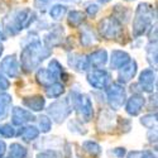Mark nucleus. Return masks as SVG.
<instances>
[{
    "mask_svg": "<svg viewBox=\"0 0 158 158\" xmlns=\"http://www.w3.org/2000/svg\"><path fill=\"white\" fill-rule=\"evenodd\" d=\"M48 69L53 72L57 77H58V80H67V77H69V75L66 73V71H64V67L60 63V61H57L56 58H52L51 61H49V64H48Z\"/></svg>",
    "mask_w": 158,
    "mask_h": 158,
    "instance_id": "27",
    "label": "nucleus"
},
{
    "mask_svg": "<svg viewBox=\"0 0 158 158\" xmlns=\"http://www.w3.org/2000/svg\"><path fill=\"white\" fill-rule=\"evenodd\" d=\"M118 129H120L122 133H128V131L131 129V123L127 118H119L118 120Z\"/></svg>",
    "mask_w": 158,
    "mask_h": 158,
    "instance_id": "38",
    "label": "nucleus"
},
{
    "mask_svg": "<svg viewBox=\"0 0 158 158\" xmlns=\"http://www.w3.org/2000/svg\"><path fill=\"white\" fill-rule=\"evenodd\" d=\"M100 3H102V4H106V3H109V2H111V0H99Z\"/></svg>",
    "mask_w": 158,
    "mask_h": 158,
    "instance_id": "46",
    "label": "nucleus"
},
{
    "mask_svg": "<svg viewBox=\"0 0 158 158\" xmlns=\"http://www.w3.org/2000/svg\"><path fill=\"white\" fill-rule=\"evenodd\" d=\"M86 80L89 85L95 90H106L108 86L111 84V75L108 70L104 69H93L87 72Z\"/></svg>",
    "mask_w": 158,
    "mask_h": 158,
    "instance_id": "9",
    "label": "nucleus"
},
{
    "mask_svg": "<svg viewBox=\"0 0 158 158\" xmlns=\"http://www.w3.org/2000/svg\"><path fill=\"white\" fill-rule=\"evenodd\" d=\"M86 57H87L89 66L90 67H94V69L104 67V66L106 64L108 61H109L108 52L105 49H96L94 52H91L90 55H87Z\"/></svg>",
    "mask_w": 158,
    "mask_h": 158,
    "instance_id": "18",
    "label": "nucleus"
},
{
    "mask_svg": "<svg viewBox=\"0 0 158 158\" xmlns=\"http://www.w3.org/2000/svg\"><path fill=\"white\" fill-rule=\"evenodd\" d=\"M70 102L72 105L73 111L78 113L82 120L89 123L94 118V104L87 94H82L81 91L72 90L70 93Z\"/></svg>",
    "mask_w": 158,
    "mask_h": 158,
    "instance_id": "4",
    "label": "nucleus"
},
{
    "mask_svg": "<svg viewBox=\"0 0 158 158\" xmlns=\"http://www.w3.org/2000/svg\"><path fill=\"white\" fill-rule=\"evenodd\" d=\"M22 104L32 113H41L46 109V99L42 95H31L22 99Z\"/></svg>",
    "mask_w": 158,
    "mask_h": 158,
    "instance_id": "16",
    "label": "nucleus"
},
{
    "mask_svg": "<svg viewBox=\"0 0 158 158\" xmlns=\"http://www.w3.org/2000/svg\"><path fill=\"white\" fill-rule=\"evenodd\" d=\"M81 148H82L84 152H86L90 157H93V158H99L101 156V153H102L101 146L96 140H93V139H89V140L82 142Z\"/></svg>",
    "mask_w": 158,
    "mask_h": 158,
    "instance_id": "24",
    "label": "nucleus"
},
{
    "mask_svg": "<svg viewBox=\"0 0 158 158\" xmlns=\"http://www.w3.org/2000/svg\"><path fill=\"white\" fill-rule=\"evenodd\" d=\"M51 56V48L44 46L42 41L34 33L29 34L23 42V49L20 52V70L25 73H31L37 70L46 58Z\"/></svg>",
    "mask_w": 158,
    "mask_h": 158,
    "instance_id": "1",
    "label": "nucleus"
},
{
    "mask_svg": "<svg viewBox=\"0 0 158 158\" xmlns=\"http://www.w3.org/2000/svg\"><path fill=\"white\" fill-rule=\"evenodd\" d=\"M72 111L73 109L69 98H62V99L57 98L47 108V114L51 118V120H53L57 124L63 123L72 114Z\"/></svg>",
    "mask_w": 158,
    "mask_h": 158,
    "instance_id": "5",
    "label": "nucleus"
},
{
    "mask_svg": "<svg viewBox=\"0 0 158 158\" xmlns=\"http://www.w3.org/2000/svg\"><path fill=\"white\" fill-rule=\"evenodd\" d=\"M35 80L37 82L43 86V87H47L49 85H52L53 82L58 81V77L52 72L48 67L44 69V67H38L37 69V72H35Z\"/></svg>",
    "mask_w": 158,
    "mask_h": 158,
    "instance_id": "21",
    "label": "nucleus"
},
{
    "mask_svg": "<svg viewBox=\"0 0 158 158\" xmlns=\"http://www.w3.org/2000/svg\"><path fill=\"white\" fill-rule=\"evenodd\" d=\"M63 35H64V29L61 25H56L52 27L43 37V43L48 48H55L62 44L63 41Z\"/></svg>",
    "mask_w": 158,
    "mask_h": 158,
    "instance_id": "14",
    "label": "nucleus"
},
{
    "mask_svg": "<svg viewBox=\"0 0 158 158\" xmlns=\"http://www.w3.org/2000/svg\"><path fill=\"white\" fill-rule=\"evenodd\" d=\"M5 153H6V143L0 139V158H4Z\"/></svg>",
    "mask_w": 158,
    "mask_h": 158,
    "instance_id": "44",
    "label": "nucleus"
},
{
    "mask_svg": "<svg viewBox=\"0 0 158 158\" xmlns=\"http://www.w3.org/2000/svg\"><path fill=\"white\" fill-rule=\"evenodd\" d=\"M67 22L71 27L76 28V27H80V25L85 22V14L80 10H72L69 13V17H67Z\"/></svg>",
    "mask_w": 158,
    "mask_h": 158,
    "instance_id": "29",
    "label": "nucleus"
},
{
    "mask_svg": "<svg viewBox=\"0 0 158 158\" xmlns=\"http://www.w3.org/2000/svg\"><path fill=\"white\" fill-rule=\"evenodd\" d=\"M52 3V0H34V6L39 10H44Z\"/></svg>",
    "mask_w": 158,
    "mask_h": 158,
    "instance_id": "41",
    "label": "nucleus"
},
{
    "mask_svg": "<svg viewBox=\"0 0 158 158\" xmlns=\"http://www.w3.org/2000/svg\"><path fill=\"white\" fill-rule=\"evenodd\" d=\"M13 98L6 91H0V122L5 120L11 110Z\"/></svg>",
    "mask_w": 158,
    "mask_h": 158,
    "instance_id": "22",
    "label": "nucleus"
},
{
    "mask_svg": "<svg viewBox=\"0 0 158 158\" xmlns=\"http://www.w3.org/2000/svg\"><path fill=\"white\" fill-rule=\"evenodd\" d=\"M28 149L20 143H11L9 147V158H27Z\"/></svg>",
    "mask_w": 158,
    "mask_h": 158,
    "instance_id": "28",
    "label": "nucleus"
},
{
    "mask_svg": "<svg viewBox=\"0 0 158 158\" xmlns=\"http://www.w3.org/2000/svg\"><path fill=\"white\" fill-rule=\"evenodd\" d=\"M3 51H4V48H3V46H2V44H0V56L3 55Z\"/></svg>",
    "mask_w": 158,
    "mask_h": 158,
    "instance_id": "47",
    "label": "nucleus"
},
{
    "mask_svg": "<svg viewBox=\"0 0 158 158\" xmlns=\"http://www.w3.org/2000/svg\"><path fill=\"white\" fill-rule=\"evenodd\" d=\"M99 5L98 4H94V3H90L86 5V13L90 15V17H95L96 15V13L99 11Z\"/></svg>",
    "mask_w": 158,
    "mask_h": 158,
    "instance_id": "40",
    "label": "nucleus"
},
{
    "mask_svg": "<svg viewBox=\"0 0 158 158\" xmlns=\"http://www.w3.org/2000/svg\"><path fill=\"white\" fill-rule=\"evenodd\" d=\"M0 71L10 78H17L20 75V64L15 55H10L0 62Z\"/></svg>",
    "mask_w": 158,
    "mask_h": 158,
    "instance_id": "12",
    "label": "nucleus"
},
{
    "mask_svg": "<svg viewBox=\"0 0 158 158\" xmlns=\"http://www.w3.org/2000/svg\"><path fill=\"white\" fill-rule=\"evenodd\" d=\"M138 86L144 94H153L157 87V72L154 69H146L139 73Z\"/></svg>",
    "mask_w": 158,
    "mask_h": 158,
    "instance_id": "10",
    "label": "nucleus"
},
{
    "mask_svg": "<svg viewBox=\"0 0 158 158\" xmlns=\"http://www.w3.org/2000/svg\"><path fill=\"white\" fill-rule=\"evenodd\" d=\"M148 139H149V143H157V129H149L148 131Z\"/></svg>",
    "mask_w": 158,
    "mask_h": 158,
    "instance_id": "43",
    "label": "nucleus"
},
{
    "mask_svg": "<svg viewBox=\"0 0 158 158\" xmlns=\"http://www.w3.org/2000/svg\"><path fill=\"white\" fill-rule=\"evenodd\" d=\"M131 60L130 55L122 49H114L110 55V69L111 70H119L124 64H127Z\"/></svg>",
    "mask_w": 158,
    "mask_h": 158,
    "instance_id": "19",
    "label": "nucleus"
},
{
    "mask_svg": "<svg viewBox=\"0 0 158 158\" xmlns=\"http://www.w3.org/2000/svg\"><path fill=\"white\" fill-rule=\"evenodd\" d=\"M140 124L144 127V128H147L148 130L149 129H157V111L154 113H148L146 115H143L140 119H139Z\"/></svg>",
    "mask_w": 158,
    "mask_h": 158,
    "instance_id": "30",
    "label": "nucleus"
},
{
    "mask_svg": "<svg viewBox=\"0 0 158 158\" xmlns=\"http://www.w3.org/2000/svg\"><path fill=\"white\" fill-rule=\"evenodd\" d=\"M127 153L128 152H127V149L124 147H116V148H114L111 151V154L114 157H116V158H124L127 156Z\"/></svg>",
    "mask_w": 158,
    "mask_h": 158,
    "instance_id": "42",
    "label": "nucleus"
},
{
    "mask_svg": "<svg viewBox=\"0 0 158 158\" xmlns=\"http://www.w3.org/2000/svg\"><path fill=\"white\" fill-rule=\"evenodd\" d=\"M69 129L71 133L78 134V135H85L87 134V129L85 128V125L82 124L81 120L78 119H70L69 122Z\"/></svg>",
    "mask_w": 158,
    "mask_h": 158,
    "instance_id": "32",
    "label": "nucleus"
},
{
    "mask_svg": "<svg viewBox=\"0 0 158 158\" xmlns=\"http://www.w3.org/2000/svg\"><path fill=\"white\" fill-rule=\"evenodd\" d=\"M118 82L124 85L130 82L133 78L135 77L137 72H138V64L134 60H130L127 64H124L122 69L118 70Z\"/></svg>",
    "mask_w": 158,
    "mask_h": 158,
    "instance_id": "15",
    "label": "nucleus"
},
{
    "mask_svg": "<svg viewBox=\"0 0 158 158\" xmlns=\"http://www.w3.org/2000/svg\"><path fill=\"white\" fill-rule=\"evenodd\" d=\"M99 34L109 41H116L123 35V24L115 17H108L100 22Z\"/></svg>",
    "mask_w": 158,
    "mask_h": 158,
    "instance_id": "7",
    "label": "nucleus"
},
{
    "mask_svg": "<svg viewBox=\"0 0 158 158\" xmlns=\"http://www.w3.org/2000/svg\"><path fill=\"white\" fill-rule=\"evenodd\" d=\"M67 62L71 69H73L77 72H86L90 66L87 62V57L85 55L80 53H70L67 57Z\"/></svg>",
    "mask_w": 158,
    "mask_h": 158,
    "instance_id": "17",
    "label": "nucleus"
},
{
    "mask_svg": "<svg viewBox=\"0 0 158 158\" xmlns=\"http://www.w3.org/2000/svg\"><path fill=\"white\" fill-rule=\"evenodd\" d=\"M98 35L96 33L93 31V28L89 27V25H85V27H81V33H80V43L84 47H91L98 43Z\"/></svg>",
    "mask_w": 158,
    "mask_h": 158,
    "instance_id": "23",
    "label": "nucleus"
},
{
    "mask_svg": "<svg viewBox=\"0 0 158 158\" xmlns=\"http://www.w3.org/2000/svg\"><path fill=\"white\" fill-rule=\"evenodd\" d=\"M4 39H5V35H4L3 31H2V29H0V42H2V41H4Z\"/></svg>",
    "mask_w": 158,
    "mask_h": 158,
    "instance_id": "45",
    "label": "nucleus"
},
{
    "mask_svg": "<svg viewBox=\"0 0 158 158\" xmlns=\"http://www.w3.org/2000/svg\"><path fill=\"white\" fill-rule=\"evenodd\" d=\"M63 158H82L80 149L77 148V146L73 143H67L64 146V156Z\"/></svg>",
    "mask_w": 158,
    "mask_h": 158,
    "instance_id": "34",
    "label": "nucleus"
},
{
    "mask_svg": "<svg viewBox=\"0 0 158 158\" xmlns=\"http://www.w3.org/2000/svg\"><path fill=\"white\" fill-rule=\"evenodd\" d=\"M66 13H67V8H66V5L55 4V5H52L51 9H49V17L53 20H61L66 15Z\"/></svg>",
    "mask_w": 158,
    "mask_h": 158,
    "instance_id": "31",
    "label": "nucleus"
},
{
    "mask_svg": "<svg viewBox=\"0 0 158 158\" xmlns=\"http://www.w3.org/2000/svg\"><path fill=\"white\" fill-rule=\"evenodd\" d=\"M39 133H41V131H39V129L37 127L25 124V125H20L19 129H17L15 137H19L25 143H31L39 137Z\"/></svg>",
    "mask_w": 158,
    "mask_h": 158,
    "instance_id": "20",
    "label": "nucleus"
},
{
    "mask_svg": "<svg viewBox=\"0 0 158 158\" xmlns=\"http://www.w3.org/2000/svg\"><path fill=\"white\" fill-rule=\"evenodd\" d=\"M10 118H11V124L15 127L25 125L35 120V116L31 110L20 106H14L10 110Z\"/></svg>",
    "mask_w": 158,
    "mask_h": 158,
    "instance_id": "13",
    "label": "nucleus"
},
{
    "mask_svg": "<svg viewBox=\"0 0 158 158\" xmlns=\"http://www.w3.org/2000/svg\"><path fill=\"white\" fill-rule=\"evenodd\" d=\"M147 61L152 66V69L157 70V41H149L146 47Z\"/></svg>",
    "mask_w": 158,
    "mask_h": 158,
    "instance_id": "26",
    "label": "nucleus"
},
{
    "mask_svg": "<svg viewBox=\"0 0 158 158\" xmlns=\"http://www.w3.org/2000/svg\"><path fill=\"white\" fill-rule=\"evenodd\" d=\"M35 158H63V156L57 149H46L41 153H38Z\"/></svg>",
    "mask_w": 158,
    "mask_h": 158,
    "instance_id": "37",
    "label": "nucleus"
},
{
    "mask_svg": "<svg viewBox=\"0 0 158 158\" xmlns=\"http://www.w3.org/2000/svg\"><path fill=\"white\" fill-rule=\"evenodd\" d=\"M38 129L39 131H42V133L47 134L51 131L52 129V120H51V118L48 115H41L38 118Z\"/></svg>",
    "mask_w": 158,
    "mask_h": 158,
    "instance_id": "33",
    "label": "nucleus"
},
{
    "mask_svg": "<svg viewBox=\"0 0 158 158\" xmlns=\"http://www.w3.org/2000/svg\"><path fill=\"white\" fill-rule=\"evenodd\" d=\"M64 85L62 82H53L52 85L47 86L46 87V95L49 98V99H57V98H61L63 94H64Z\"/></svg>",
    "mask_w": 158,
    "mask_h": 158,
    "instance_id": "25",
    "label": "nucleus"
},
{
    "mask_svg": "<svg viewBox=\"0 0 158 158\" xmlns=\"http://www.w3.org/2000/svg\"><path fill=\"white\" fill-rule=\"evenodd\" d=\"M156 17L157 14H156V9L153 5L148 3H140L137 6L133 24H131L133 35L138 38L143 34H146L148 29L153 25V23H156Z\"/></svg>",
    "mask_w": 158,
    "mask_h": 158,
    "instance_id": "2",
    "label": "nucleus"
},
{
    "mask_svg": "<svg viewBox=\"0 0 158 158\" xmlns=\"http://www.w3.org/2000/svg\"><path fill=\"white\" fill-rule=\"evenodd\" d=\"M127 154L128 158H157V156L152 151H134Z\"/></svg>",
    "mask_w": 158,
    "mask_h": 158,
    "instance_id": "36",
    "label": "nucleus"
},
{
    "mask_svg": "<svg viewBox=\"0 0 158 158\" xmlns=\"http://www.w3.org/2000/svg\"><path fill=\"white\" fill-rule=\"evenodd\" d=\"M146 101L147 99L143 96V94H133L125 100L124 104L125 113L130 116H138L143 111L144 106H146Z\"/></svg>",
    "mask_w": 158,
    "mask_h": 158,
    "instance_id": "11",
    "label": "nucleus"
},
{
    "mask_svg": "<svg viewBox=\"0 0 158 158\" xmlns=\"http://www.w3.org/2000/svg\"><path fill=\"white\" fill-rule=\"evenodd\" d=\"M15 133H17V129L14 128V125L13 124H0V137L2 138H13L15 137Z\"/></svg>",
    "mask_w": 158,
    "mask_h": 158,
    "instance_id": "35",
    "label": "nucleus"
},
{
    "mask_svg": "<svg viewBox=\"0 0 158 158\" xmlns=\"http://www.w3.org/2000/svg\"><path fill=\"white\" fill-rule=\"evenodd\" d=\"M105 91H106V102L109 108L114 111L120 110L127 100V90L124 85L119 82H111Z\"/></svg>",
    "mask_w": 158,
    "mask_h": 158,
    "instance_id": "6",
    "label": "nucleus"
},
{
    "mask_svg": "<svg viewBox=\"0 0 158 158\" xmlns=\"http://www.w3.org/2000/svg\"><path fill=\"white\" fill-rule=\"evenodd\" d=\"M35 20L34 11L29 8H24L14 11L10 17L4 19V31L9 35H15L23 29L29 28Z\"/></svg>",
    "mask_w": 158,
    "mask_h": 158,
    "instance_id": "3",
    "label": "nucleus"
},
{
    "mask_svg": "<svg viewBox=\"0 0 158 158\" xmlns=\"http://www.w3.org/2000/svg\"><path fill=\"white\" fill-rule=\"evenodd\" d=\"M10 87V81L8 80V77L0 71V91H6Z\"/></svg>",
    "mask_w": 158,
    "mask_h": 158,
    "instance_id": "39",
    "label": "nucleus"
},
{
    "mask_svg": "<svg viewBox=\"0 0 158 158\" xmlns=\"http://www.w3.org/2000/svg\"><path fill=\"white\" fill-rule=\"evenodd\" d=\"M118 120L119 116L111 109H101L96 120L98 131L101 134H110L118 129Z\"/></svg>",
    "mask_w": 158,
    "mask_h": 158,
    "instance_id": "8",
    "label": "nucleus"
}]
</instances>
